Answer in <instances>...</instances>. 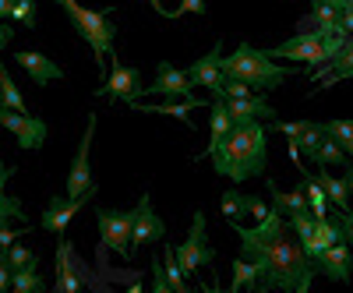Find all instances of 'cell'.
Listing matches in <instances>:
<instances>
[{"instance_id": "cell-36", "label": "cell", "mask_w": 353, "mask_h": 293, "mask_svg": "<svg viewBox=\"0 0 353 293\" xmlns=\"http://www.w3.org/2000/svg\"><path fill=\"white\" fill-rule=\"evenodd\" d=\"M11 21H21V28H36V0H14Z\"/></svg>"}, {"instance_id": "cell-41", "label": "cell", "mask_w": 353, "mask_h": 293, "mask_svg": "<svg viewBox=\"0 0 353 293\" xmlns=\"http://www.w3.org/2000/svg\"><path fill=\"white\" fill-rule=\"evenodd\" d=\"M14 241H18V230H11L8 223H0V251H8Z\"/></svg>"}, {"instance_id": "cell-23", "label": "cell", "mask_w": 353, "mask_h": 293, "mask_svg": "<svg viewBox=\"0 0 353 293\" xmlns=\"http://www.w3.org/2000/svg\"><path fill=\"white\" fill-rule=\"evenodd\" d=\"M8 177H11V166L8 163H0V223H21L25 226V209H21V205L4 191V184H8Z\"/></svg>"}, {"instance_id": "cell-2", "label": "cell", "mask_w": 353, "mask_h": 293, "mask_svg": "<svg viewBox=\"0 0 353 293\" xmlns=\"http://www.w3.org/2000/svg\"><path fill=\"white\" fill-rule=\"evenodd\" d=\"M269 128L265 121H241L233 124L230 138L209 156L219 177H230L233 184H244L248 177L265 173V156H269Z\"/></svg>"}, {"instance_id": "cell-11", "label": "cell", "mask_w": 353, "mask_h": 293, "mask_svg": "<svg viewBox=\"0 0 353 293\" xmlns=\"http://www.w3.org/2000/svg\"><path fill=\"white\" fill-rule=\"evenodd\" d=\"M191 78L188 71H176L173 64H156V81L145 85V96H163V99H191Z\"/></svg>"}, {"instance_id": "cell-18", "label": "cell", "mask_w": 353, "mask_h": 293, "mask_svg": "<svg viewBox=\"0 0 353 293\" xmlns=\"http://www.w3.org/2000/svg\"><path fill=\"white\" fill-rule=\"evenodd\" d=\"M209 110H212V121H209V149H205V156H212L233 131V117L226 113V103L219 96L209 99Z\"/></svg>"}, {"instance_id": "cell-10", "label": "cell", "mask_w": 353, "mask_h": 293, "mask_svg": "<svg viewBox=\"0 0 353 293\" xmlns=\"http://www.w3.org/2000/svg\"><path fill=\"white\" fill-rule=\"evenodd\" d=\"M0 128H8L18 138L21 149H28V152H36L46 141V121H39V117H32V113H18V110L0 106Z\"/></svg>"}, {"instance_id": "cell-14", "label": "cell", "mask_w": 353, "mask_h": 293, "mask_svg": "<svg viewBox=\"0 0 353 293\" xmlns=\"http://www.w3.org/2000/svg\"><path fill=\"white\" fill-rule=\"evenodd\" d=\"M188 78H191V85H205V89H216V85L223 81V43H216L205 57H198V61L188 68Z\"/></svg>"}, {"instance_id": "cell-31", "label": "cell", "mask_w": 353, "mask_h": 293, "mask_svg": "<svg viewBox=\"0 0 353 293\" xmlns=\"http://www.w3.org/2000/svg\"><path fill=\"white\" fill-rule=\"evenodd\" d=\"M258 283V272H254V265L248 258H237L233 261V283H230V293H244V290H251Z\"/></svg>"}, {"instance_id": "cell-22", "label": "cell", "mask_w": 353, "mask_h": 293, "mask_svg": "<svg viewBox=\"0 0 353 293\" xmlns=\"http://www.w3.org/2000/svg\"><path fill=\"white\" fill-rule=\"evenodd\" d=\"M343 78H353V36H346L343 50L329 61V68H325V85H318V89H332V85H339Z\"/></svg>"}, {"instance_id": "cell-26", "label": "cell", "mask_w": 353, "mask_h": 293, "mask_svg": "<svg viewBox=\"0 0 353 293\" xmlns=\"http://www.w3.org/2000/svg\"><path fill=\"white\" fill-rule=\"evenodd\" d=\"M314 181L321 184V191H325V198H329V201L336 205V209H339V212H346V209H350V191H353V188H350L346 181H339V177H332V173H329V170H325V173H318V177H314Z\"/></svg>"}, {"instance_id": "cell-16", "label": "cell", "mask_w": 353, "mask_h": 293, "mask_svg": "<svg viewBox=\"0 0 353 293\" xmlns=\"http://www.w3.org/2000/svg\"><path fill=\"white\" fill-rule=\"evenodd\" d=\"M226 103V113L233 117V124L241 121H276V110L265 103L261 96H251V99H223Z\"/></svg>"}, {"instance_id": "cell-27", "label": "cell", "mask_w": 353, "mask_h": 293, "mask_svg": "<svg viewBox=\"0 0 353 293\" xmlns=\"http://www.w3.org/2000/svg\"><path fill=\"white\" fill-rule=\"evenodd\" d=\"M219 209H223V216H226L230 226H233V223H241V219L251 212V194L226 191V194H219Z\"/></svg>"}, {"instance_id": "cell-43", "label": "cell", "mask_w": 353, "mask_h": 293, "mask_svg": "<svg viewBox=\"0 0 353 293\" xmlns=\"http://www.w3.org/2000/svg\"><path fill=\"white\" fill-rule=\"evenodd\" d=\"M11 39H14V28H11L8 21H0V50H4Z\"/></svg>"}, {"instance_id": "cell-13", "label": "cell", "mask_w": 353, "mask_h": 293, "mask_svg": "<svg viewBox=\"0 0 353 293\" xmlns=\"http://www.w3.org/2000/svg\"><path fill=\"white\" fill-rule=\"evenodd\" d=\"M14 61L21 64V71L32 78L39 89H43V85H50V81H61V78H64V68H57L50 57H43L39 50H18Z\"/></svg>"}, {"instance_id": "cell-25", "label": "cell", "mask_w": 353, "mask_h": 293, "mask_svg": "<svg viewBox=\"0 0 353 293\" xmlns=\"http://www.w3.org/2000/svg\"><path fill=\"white\" fill-rule=\"evenodd\" d=\"M163 276H166V286L173 290V293H191V286H188V276H184V269H181V261H176V254H173V247L170 244H163Z\"/></svg>"}, {"instance_id": "cell-7", "label": "cell", "mask_w": 353, "mask_h": 293, "mask_svg": "<svg viewBox=\"0 0 353 293\" xmlns=\"http://www.w3.org/2000/svg\"><path fill=\"white\" fill-rule=\"evenodd\" d=\"M96 226H99V251H117L121 258L131 254V212H117V209H96Z\"/></svg>"}, {"instance_id": "cell-51", "label": "cell", "mask_w": 353, "mask_h": 293, "mask_svg": "<svg viewBox=\"0 0 353 293\" xmlns=\"http://www.w3.org/2000/svg\"><path fill=\"white\" fill-rule=\"evenodd\" d=\"M318 4H332V8H343V0H318Z\"/></svg>"}, {"instance_id": "cell-37", "label": "cell", "mask_w": 353, "mask_h": 293, "mask_svg": "<svg viewBox=\"0 0 353 293\" xmlns=\"http://www.w3.org/2000/svg\"><path fill=\"white\" fill-rule=\"evenodd\" d=\"M290 226H293V233H297V241H301V244H307V241L314 237V216H311V212L290 216Z\"/></svg>"}, {"instance_id": "cell-5", "label": "cell", "mask_w": 353, "mask_h": 293, "mask_svg": "<svg viewBox=\"0 0 353 293\" xmlns=\"http://www.w3.org/2000/svg\"><path fill=\"white\" fill-rule=\"evenodd\" d=\"M176 261H181V269L188 279L198 276V269L205 265H216V247L209 244V230H205V212L198 209L194 219H191V233H188V241L181 247H173Z\"/></svg>"}, {"instance_id": "cell-4", "label": "cell", "mask_w": 353, "mask_h": 293, "mask_svg": "<svg viewBox=\"0 0 353 293\" xmlns=\"http://www.w3.org/2000/svg\"><path fill=\"white\" fill-rule=\"evenodd\" d=\"M61 11L68 14L71 28L88 43V50L96 53V64H99V74H106V64L113 61V39H117V25L110 21V8L106 11H92V8H81L78 0H57Z\"/></svg>"}, {"instance_id": "cell-17", "label": "cell", "mask_w": 353, "mask_h": 293, "mask_svg": "<svg viewBox=\"0 0 353 293\" xmlns=\"http://www.w3.org/2000/svg\"><path fill=\"white\" fill-rule=\"evenodd\" d=\"M71 241L61 237V244H57V283L53 286H61L64 293H81V276L74 269V258H71Z\"/></svg>"}, {"instance_id": "cell-6", "label": "cell", "mask_w": 353, "mask_h": 293, "mask_svg": "<svg viewBox=\"0 0 353 293\" xmlns=\"http://www.w3.org/2000/svg\"><path fill=\"white\" fill-rule=\"evenodd\" d=\"M92 134H96V117H88L85 138L78 141V156H74L71 173H68V198H71V201H81V205L96 194V181H92V170H88V149H92Z\"/></svg>"}, {"instance_id": "cell-24", "label": "cell", "mask_w": 353, "mask_h": 293, "mask_svg": "<svg viewBox=\"0 0 353 293\" xmlns=\"http://www.w3.org/2000/svg\"><path fill=\"white\" fill-rule=\"evenodd\" d=\"M301 188H304V198H307V209H311V216H314V219H329V198H325L321 184L311 177L307 170L301 173Z\"/></svg>"}, {"instance_id": "cell-44", "label": "cell", "mask_w": 353, "mask_h": 293, "mask_svg": "<svg viewBox=\"0 0 353 293\" xmlns=\"http://www.w3.org/2000/svg\"><path fill=\"white\" fill-rule=\"evenodd\" d=\"M8 290H11V269L0 261V293H8Z\"/></svg>"}, {"instance_id": "cell-45", "label": "cell", "mask_w": 353, "mask_h": 293, "mask_svg": "<svg viewBox=\"0 0 353 293\" xmlns=\"http://www.w3.org/2000/svg\"><path fill=\"white\" fill-rule=\"evenodd\" d=\"M265 212H269V205H265V201H258V198H251V216L265 219Z\"/></svg>"}, {"instance_id": "cell-35", "label": "cell", "mask_w": 353, "mask_h": 293, "mask_svg": "<svg viewBox=\"0 0 353 293\" xmlns=\"http://www.w3.org/2000/svg\"><path fill=\"white\" fill-rule=\"evenodd\" d=\"M321 138H325V131H321V124H314V121H307L304 131H301V138H297V145H304V152H307L311 163H314V152H318Z\"/></svg>"}, {"instance_id": "cell-32", "label": "cell", "mask_w": 353, "mask_h": 293, "mask_svg": "<svg viewBox=\"0 0 353 293\" xmlns=\"http://www.w3.org/2000/svg\"><path fill=\"white\" fill-rule=\"evenodd\" d=\"M0 261L11 269V272H18V269H28V265H39V258H36V251H28V247H21V244H11L4 254H0Z\"/></svg>"}, {"instance_id": "cell-12", "label": "cell", "mask_w": 353, "mask_h": 293, "mask_svg": "<svg viewBox=\"0 0 353 293\" xmlns=\"http://www.w3.org/2000/svg\"><path fill=\"white\" fill-rule=\"evenodd\" d=\"M311 265H314V272L329 276L332 283H350L353 279V251H350V244H332L321 254H314Z\"/></svg>"}, {"instance_id": "cell-30", "label": "cell", "mask_w": 353, "mask_h": 293, "mask_svg": "<svg viewBox=\"0 0 353 293\" xmlns=\"http://www.w3.org/2000/svg\"><path fill=\"white\" fill-rule=\"evenodd\" d=\"M8 293H43V279H39V265H28L11 272V290Z\"/></svg>"}, {"instance_id": "cell-48", "label": "cell", "mask_w": 353, "mask_h": 293, "mask_svg": "<svg viewBox=\"0 0 353 293\" xmlns=\"http://www.w3.org/2000/svg\"><path fill=\"white\" fill-rule=\"evenodd\" d=\"M124 293H145V286H141V283H138V276H134V283H131V286H128V290H124Z\"/></svg>"}, {"instance_id": "cell-29", "label": "cell", "mask_w": 353, "mask_h": 293, "mask_svg": "<svg viewBox=\"0 0 353 293\" xmlns=\"http://www.w3.org/2000/svg\"><path fill=\"white\" fill-rule=\"evenodd\" d=\"M321 131H325V138H332L339 149L353 159V121H325Z\"/></svg>"}, {"instance_id": "cell-19", "label": "cell", "mask_w": 353, "mask_h": 293, "mask_svg": "<svg viewBox=\"0 0 353 293\" xmlns=\"http://www.w3.org/2000/svg\"><path fill=\"white\" fill-rule=\"evenodd\" d=\"M201 106V99H176V103H163V106H152V103H131V110L134 113H170V117H176L181 124H188L191 131H194V117H191V110H198Z\"/></svg>"}, {"instance_id": "cell-20", "label": "cell", "mask_w": 353, "mask_h": 293, "mask_svg": "<svg viewBox=\"0 0 353 293\" xmlns=\"http://www.w3.org/2000/svg\"><path fill=\"white\" fill-rule=\"evenodd\" d=\"M332 244H343L339 223H336V219H314V237H311L307 244H301V247H304L307 258H314V254H321V251L332 247Z\"/></svg>"}, {"instance_id": "cell-52", "label": "cell", "mask_w": 353, "mask_h": 293, "mask_svg": "<svg viewBox=\"0 0 353 293\" xmlns=\"http://www.w3.org/2000/svg\"><path fill=\"white\" fill-rule=\"evenodd\" d=\"M346 184H350V188H353V166H350V177H346Z\"/></svg>"}, {"instance_id": "cell-47", "label": "cell", "mask_w": 353, "mask_h": 293, "mask_svg": "<svg viewBox=\"0 0 353 293\" xmlns=\"http://www.w3.org/2000/svg\"><path fill=\"white\" fill-rule=\"evenodd\" d=\"M149 8H152L156 14H163V18H170V11L163 8V0H149Z\"/></svg>"}, {"instance_id": "cell-34", "label": "cell", "mask_w": 353, "mask_h": 293, "mask_svg": "<svg viewBox=\"0 0 353 293\" xmlns=\"http://www.w3.org/2000/svg\"><path fill=\"white\" fill-rule=\"evenodd\" d=\"M311 18H314V25L318 28H332V32H343V25H339V8H332V4H311Z\"/></svg>"}, {"instance_id": "cell-15", "label": "cell", "mask_w": 353, "mask_h": 293, "mask_svg": "<svg viewBox=\"0 0 353 293\" xmlns=\"http://www.w3.org/2000/svg\"><path fill=\"white\" fill-rule=\"evenodd\" d=\"M78 209H81V201H71L68 194H64V198H61V194H50V205H46V212H43V226L61 237L64 226L78 216Z\"/></svg>"}, {"instance_id": "cell-28", "label": "cell", "mask_w": 353, "mask_h": 293, "mask_svg": "<svg viewBox=\"0 0 353 293\" xmlns=\"http://www.w3.org/2000/svg\"><path fill=\"white\" fill-rule=\"evenodd\" d=\"M0 106L18 110V113H28V106H25V99H21V89L14 85V78L8 74L4 61H0Z\"/></svg>"}, {"instance_id": "cell-50", "label": "cell", "mask_w": 353, "mask_h": 293, "mask_svg": "<svg viewBox=\"0 0 353 293\" xmlns=\"http://www.w3.org/2000/svg\"><path fill=\"white\" fill-rule=\"evenodd\" d=\"M290 293H311V283H297V286H293Z\"/></svg>"}, {"instance_id": "cell-9", "label": "cell", "mask_w": 353, "mask_h": 293, "mask_svg": "<svg viewBox=\"0 0 353 293\" xmlns=\"http://www.w3.org/2000/svg\"><path fill=\"white\" fill-rule=\"evenodd\" d=\"M156 241H166V223L152 212V194H141L131 212V254Z\"/></svg>"}, {"instance_id": "cell-1", "label": "cell", "mask_w": 353, "mask_h": 293, "mask_svg": "<svg viewBox=\"0 0 353 293\" xmlns=\"http://www.w3.org/2000/svg\"><path fill=\"white\" fill-rule=\"evenodd\" d=\"M241 237V254H248V261L258 272V283H265L269 290H283L290 293L297 283H314V265L304 254L301 241L290 237V226L279 230L276 237H254V233L241 223H233Z\"/></svg>"}, {"instance_id": "cell-38", "label": "cell", "mask_w": 353, "mask_h": 293, "mask_svg": "<svg viewBox=\"0 0 353 293\" xmlns=\"http://www.w3.org/2000/svg\"><path fill=\"white\" fill-rule=\"evenodd\" d=\"M209 11V4L205 0H181L173 11H170V18H184V14H205Z\"/></svg>"}, {"instance_id": "cell-40", "label": "cell", "mask_w": 353, "mask_h": 293, "mask_svg": "<svg viewBox=\"0 0 353 293\" xmlns=\"http://www.w3.org/2000/svg\"><path fill=\"white\" fill-rule=\"evenodd\" d=\"M152 293H173V290L166 286V276H163V261H159V258L152 261Z\"/></svg>"}, {"instance_id": "cell-39", "label": "cell", "mask_w": 353, "mask_h": 293, "mask_svg": "<svg viewBox=\"0 0 353 293\" xmlns=\"http://www.w3.org/2000/svg\"><path fill=\"white\" fill-rule=\"evenodd\" d=\"M336 223H339V230H343V244H350V251H353V209H346V212H339V216H332Z\"/></svg>"}, {"instance_id": "cell-42", "label": "cell", "mask_w": 353, "mask_h": 293, "mask_svg": "<svg viewBox=\"0 0 353 293\" xmlns=\"http://www.w3.org/2000/svg\"><path fill=\"white\" fill-rule=\"evenodd\" d=\"M339 25H343L346 36H353V4H343L339 8Z\"/></svg>"}, {"instance_id": "cell-8", "label": "cell", "mask_w": 353, "mask_h": 293, "mask_svg": "<svg viewBox=\"0 0 353 293\" xmlns=\"http://www.w3.org/2000/svg\"><path fill=\"white\" fill-rule=\"evenodd\" d=\"M110 78L103 81V89H96V96L99 99H110V103H138L141 96H145V85H141V74H138V68H124L121 61H110Z\"/></svg>"}, {"instance_id": "cell-3", "label": "cell", "mask_w": 353, "mask_h": 293, "mask_svg": "<svg viewBox=\"0 0 353 293\" xmlns=\"http://www.w3.org/2000/svg\"><path fill=\"white\" fill-rule=\"evenodd\" d=\"M290 74H293V68H279L269 53L251 43H241L230 57L223 53V78L248 81L254 92H276Z\"/></svg>"}, {"instance_id": "cell-33", "label": "cell", "mask_w": 353, "mask_h": 293, "mask_svg": "<svg viewBox=\"0 0 353 293\" xmlns=\"http://www.w3.org/2000/svg\"><path fill=\"white\" fill-rule=\"evenodd\" d=\"M314 163H318V166H343V163H350V156L339 149L332 138H321L318 152H314Z\"/></svg>"}, {"instance_id": "cell-46", "label": "cell", "mask_w": 353, "mask_h": 293, "mask_svg": "<svg viewBox=\"0 0 353 293\" xmlns=\"http://www.w3.org/2000/svg\"><path fill=\"white\" fill-rule=\"evenodd\" d=\"M11 8H14V0H0V21L11 18Z\"/></svg>"}, {"instance_id": "cell-49", "label": "cell", "mask_w": 353, "mask_h": 293, "mask_svg": "<svg viewBox=\"0 0 353 293\" xmlns=\"http://www.w3.org/2000/svg\"><path fill=\"white\" fill-rule=\"evenodd\" d=\"M198 293H223V290H219V286H209V283H201V286H198Z\"/></svg>"}, {"instance_id": "cell-21", "label": "cell", "mask_w": 353, "mask_h": 293, "mask_svg": "<svg viewBox=\"0 0 353 293\" xmlns=\"http://www.w3.org/2000/svg\"><path fill=\"white\" fill-rule=\"evenodd\" d=\"M269 184V194H272V209L279 212V216H297V212H311L307 209V198H304V188H297V191H279L276 188V181H265Z\"/></svg>"}, {"instance_id": "cell-53", "label": "cell", "mask_w": 353, "mask_h": 293, "mask_svg": "<svg viewBox=\"0 0 353 293\" xmlns=\"http://www.w3.org/2000/svg\"><path fill=\"white\" fill-rule=\"evenodd\" d=\"M53 293H64V290H61V286H53Z\"/></svg>"}, {"instance_id": "cell-54", "label": "cell", "mask_w": 353, "mask_h": 293, "mask_svg": "<svg viewBox=\"0 0 353 293\" xmlns=\"http://www.w3.org/2000/svg\"><path fill=\"white\" fill-rule=\"evenodd\" d=\"M248 293H265V290H248Z\"/></svg>"}, {"instance_id": "cell-55", "label": "cell", "mask_w": 353, "mask_h": 293, "mask_svg": "<svg viewBox=\"0 0 353 293\" xmlns=\"http://www.w3.org/2000/svg\"><path fill=\"white\" fill-rule=\"evenodd\" d=\"M343 4H353V0H343Z\"/></svg>"}]
</instances>
